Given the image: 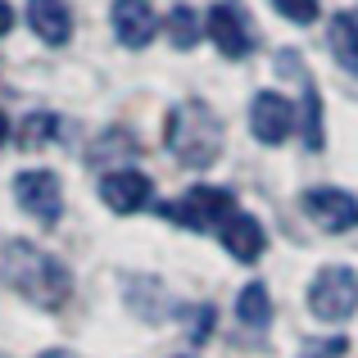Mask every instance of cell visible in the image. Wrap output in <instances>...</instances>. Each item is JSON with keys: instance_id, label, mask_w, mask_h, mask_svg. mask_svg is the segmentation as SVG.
Masks as SVG:
<instances>
[{"instance_id": "cell-10", "label": "cell", "mask_w": 358, "mask_h": 358, "mask_svg": "<svg viewBox=\"0 0 358 358\" xmlns=\"http://www.w3.org/2000/svg\"><path fill=\"white\" fill-rule=\"evenodd\" d=\"M27 23L45 45H64L73 32V18L64 9V0H27Z\"/></svg>"}, {"instance_id": "cell-14", "label": "cell", "mask_w": 358, "mask_h": 358, "mask_svg": "<svg viewBox=\"0 0 358 358\" xmlns=\"http://www.w3.org/2000/svg\"><path fill=\"white\" fill-rule=\"evenodd\" d=\"M200 18H195V9H186V5H177L173 14H168V36H173V45L177 50H191L195 41H200Z\"/></svg>"}, {"instance_id": "cell-11", "label": "cell", "mask_w": 358, "mask_h": 358, "mask_svg": "<svg viewBox=\"0 0 358 358\" xmlns=\"http://www.w3.org/2000/svg\"><path fill=\"white\" fill-rule=\"evenodd\" d=\"M222 245H227V254L231 259H241V263H254L263 254V227L250 218V213H231L227 222H222Z\"/></svg>"}, {"instance_id": "cell-7", "label": "cell", "mask_w": 358, "mask_h": 358, "mask_svg": "<svg viewBox=\"0 0 358 358\" xmlns=\"http://www.w3.org/2000/svg\"><path fill=\"white\" fill-rule=\"evenodd\" d=\"M150 177L136 173V168H122V173H109L105 182H100V200L109 204L114 213H136L150 204Z\"/></svg>"}, {"instance_id": "cell-3", "label": "cell", "mask_w": 358, "mask_h": 358, "mask_svg": "<svg viewBox=\"0 0 358 358\" xmlns=\"http://www.w3.org/2000/svg\"><path fill=\"white\" fill-rule=\"evenodd\" d=\"M308 308L322 322H345L358 308V272L350 268H322L308 286Z\"/></svg>"}, {"instance_id": "cell-13", "label": "cell", "mask_w": 358, "mask_h": 358, "mask_svg": "<svg viewBox=\"0 0 358 358\" xmlns=\"http://www.w3.org/2000/svg\"><path fill=\"white\" fill-rule=\"evenodd\" d=\"M236 317L245 327H268V317H272V295H268V286H245L241 290V299H236Z\"/></svg>"}, {"instance_id": "cell-8", "label": "cell", "mask_w": 358, "mask_h": 358, "mask_svg": "<svg viewBox=\"0 0 358 358\" xmlns=\"http://www.w3.org/2000/svg\"><path fill=\"white\" fill-rule=\"evenodd\" d=\"M159 27V14L150 0H114V32L122 45H131V50H141V45L155 36Z\"/></svg>"}, {"instance_id": "cell-15", "label": "cell", "mask_w": 358, "mask_h": 358, "mask_svg": "<svg viewBox=\"0 0 358 358\" xmlns=\"http://www.w3.org/2000/svg\"><path fill=\"white\" fill-rule=\"evenodd\" d=\"M304 145H308V150L322 145V100H317L313 87L304 91Z\"/></svg>"}, {"instance_id": "cell-16", "label": "cell", "mask_w": 358, "mask_h": 358, "mask_svg": "<svg viewBox=\"0 0 358 358\" xmlns=\"http://www.w3.org/2000/svg\"><path fill=\"white\" fill-rule=\"evenodd\" d=\"M50 136H55V114H27L23 131H18V145H23V150H36L41 141H50Z\"/></svg>"}, {"instance_id": "cell-9", "label": "cell", "mask_w": 358, "mask_h": 358, "mask_svg": "<svg viewBox=\"0 0 358 358\" xmlns=\"http://www.w3.org/2000/svg\"><path fill=\"white\" fill-rule=\"evenodd\" d=\"M204 32H209V41L218 45L227 59L250 55V36H245V23H241V14L231 5H209V14H204Z\"/></svg>"}, {"instance_id": "cell-4", "label": "cell", "mask_w": 358, "mask_h": 358, "mask_svg": "<svg viewBox=\"0 0 358 358\" xmlns=\"http://www.w3.org/2000/svg\"><path fill=\"white\" fill-rule=\"evenodd\" d=\"M14 200L32 213L36 222H55L64 213V186L55 173L45 168H32V173H18L14 177Z\"/></svg>"}, {"instance_id": "cell-2", "label": "cell", "mask_w": 358, "mask_h": 358, "mask_svg": "<svg viewBox=\"0 0 358 358\" xmlns=\"http://www.w3.org/2000/svg\"><path fill=\"white\" fill-rule=\"evenodd\" d=\"M159 213H164L168 222L191 227V231H209V227H222V222L236 213V204H231V195L222 191V186H195V191H186L182 200L164 204Z\"/></svg>"}, {"instance_id": "cell-1", "label": "cell", "mask_w": 358, "mask_h": 358, "mask_svg": "<svg viewBox=\"0 0 358 358\" xmlns=\"http://www.w3.org/2000/svg\"><path fill=\"white\" fill-rule=\"evenodd\" d=\"M0 272H5V281L18 290V295H27L41 308H59V304H69V295H73L69 268H64L55 254L36 250V245H27V241H9L5 245Z\"/></svg>"}, {"instance_id": "cell-5", "label": "cell", "mask_w": 358, "mask_h": 358, "mask_svg": "<svg viewBox=\"0 0 358 358\" xmlns=\"http://www.w3.org/2000/svg\"><path fill=\"white\" fill-rule=\"evenodd\" d=\"M299 204H304V213L322 231H350V227H358V200L350 191H341V186H313V191L299 195Z\"/></svg>"}, {"instance_id": "cell-12", "label": "cell", "mask_w": 358, "mask_h": 358, "mask_svg": "<svg viewBox=\"0 0 358 358\" xmlns=\"http://www.w3.org/2000/svg\"><path fill=\"white\" fill-rule=\"evenodd\" d=\"M331 55L341 59V69H350L358 78V18L354 14L331 18Z\"/></svg>"}, {"instance_id": "cell-19", "label": "cell", "mask_w": 358, "mask_h": 358, "mask_svg": "<svg viewBox=\"0 0 358 358\" xmlns=\"http://www.w3.org/2000/svg\"><path fill=\"white\" fill-rule=\"evenodd\" d=\"M5 141H9V118L0 114V145H5Z\"/></svg>"}, {"instance_id": "cell-17", "label": "cell", "mask_w": 358, "mask_h": 358, "mask_svg": "<svg viewBox=\"0 0 358 358\" xmlns=\"http://www.w3.org/2000/svg\"><path fill=\"white\" fill-rule=\"evenodd\" d=\"M277 9L290 23H313L317 18V0H277Z\"/></svg>"}, {"instance_id": "cell-18", "label": "cell", "mask_w": 358, "mask_h": 358, "mask_svg": "<svg viewBox=\"0 0 358 358\" xmlns=\"http://www.w3.org/2000/svg\"><path fill=\"white\" fill-rule=\"evenodd\" d=\"M9 27H14V9H9V5H5V0H0V36H5V32H9Z\"/></svg>"}, {"instance_id": "cell-6", "label": "cell", "mask_w": 358, "mask_h": 358, "mask_svg": "<svg viewBox=\"0 0 358 358\" xmlns=\"http://www.w3.org/2000/svg\"><path fill=\"white\" fill-rule=\"evenodd\" d=\"M250 127L263 145H281V141L295 131V105L277 91H259L250 105Z\"/></svg>"}]
</instances>
